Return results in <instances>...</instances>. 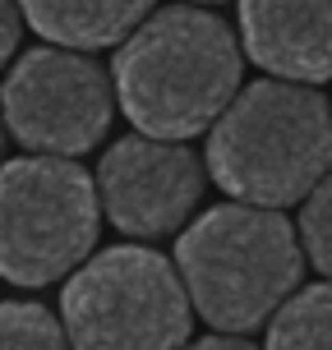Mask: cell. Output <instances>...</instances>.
Listing matches in <instances>:
<instances>
[{"mask_svg":"<svg viewBox=\"0 0 332 350\" xmlns=\"http://www.w3.org/2000/svg\"><path fill=\"white\" fill-rule=\"evenodd\" d=\"M5 350H74L65 323L42 304H5Z\"/></svg>","mask_w":332,"mask_h":350,"instance_id":"cell-11","label":"cell"},{"mask_svg":"<svg viewBox=\"0 0 332 350\" xmlns=\"http://www.w3.org/2000/svg\"><path fill=\"white\" fill-rule=\"evenodd\" d=\"M14 28H18V14L14 5H5V55H14Z\"/></svg>","mask_w":332,"mask_h":350,"instance_id":"cell-14","label":"cell"},{"mask_svg":"<svg viewBox=\"0 0 332 350\" xmlns=\"http://www.w3.org/2000/svg\"><path fill=\"white\" fill-rule=\"evenodd\" d=\"M190 350H254V346L235 341V336H203V341H194Z\"/></svg>","mask_w":332,"mask_h":350,"instance_id":"cell-13","label":"cell"},{"mask_svg":"<svg viewBox=\"0 0 332 350\" xmlns=\"http://www.w3.org/2000/svg\"><path fill=\"white\" fill-rule=\"evenodd\" d=\"M97 193L125 235H171L203 193V166L190 148L162 139H120L97 166Z\"/></svg>","mask_w":332,"mask_h":350,"instance_id":"cell-7","label":"cell"},{"mask_svg":"<svg viewBox=\"0 0 332 350\" xmlns=\"http://www.w3.org/2000/svg\"><path fill=\"white\" fill-rule=\"evenodd\" d=\"M245 51L277 79H332V5H240Z\"/></svg>","mask_w":332,"mask_h":350,"instance_id":"cell-8","label":"cell"},{"mask_svg":"<svg viewBox=\"0 0 332 350\" xmlns=\"http://www.w3.org/2000/svg\"><path fill=\"white\" fill-rule=\"evenodd\" d=\"M175 262L190 304L222 332H249L268 314H277L300 286L305 267L291 221L249 203L203 212L180 235Z\"/></svg>","mask_w":332,"mask_h":350,"instance_id":"cell-3","label":"cell"},{"mask_svg":"<svg viewBox=\"0 0 332 350\" xmlns=\"http://www.w3.org/2000/svg\"><path fill=\"white\" fill-rule=\"evenodd\" d=\"M268 350H332V281L305 286L268 327Z\"/></svg>","mask_w":332,"mask_h":350,"instance_id":"cell-10","label":"cell"},{"mask_svg":"<svg viewBox=\"0 0 332 350\" xmlns=\"http://www.w3.org/2000/svg\"><path fill=\"white\" fill-rule=\"evenodd\" d=\"M300 235H305V254L314 258V267L332 277V175L309 193V203L300 212Z\"/></svg>","mask_w":332,"mask_h":350,"instance_id":"cell-12","label":"cell"},{"mask_svg":"<svg viewBox=\"0 0 332 350\" xmlns=\"http://www.w3.org/2000/svg\"><path fill=\"white\" fill-rule=\"evenodd\" d=\"M5 120L23 148L74 157L102 143L111 124V83L102 65L70 51H28L5 79Z\"/></svg>","mask_w":332,"mask_h":350,"instance_id":"cell-6","label":"cell"},{"mask_svg":"<svg viewBox=\"0 0 332 350\" xmlns=\"http://www.w3.org/2000/svg\"><path fill=\"white\" fill-rule=\"evenodd\" d=\"M240 88V46L208 10H162L116 55L125 116L148 139L175 143L227 116Z\"/></svg>","mask_w":332,"mask_h":350,"instance_id":"cell-1","label":"cell"},{"mask_svg":"<svg viewBox=\"0 0 332 350\" xmlns=\"http://www.w3.org/2000/svg\"><path fill=\"white\" fill-rule=\"evenodd\" d=\"M190 291L153 249H106L65 286L60 314L74 350H180L190 336Z\"/></svg>","mask_w":332,"mask_h":350,"instance_id":"cell-4","label":"cell"},{"mask_svg":"<svg viewBox=\"0 0 332 350\" xmlns=\"http://www.w3.org/2000/svg\"><path fill=\"white\" fill-rule=\"evenodd\" d=\"M102 193L65 157H23L0 175V267L14 286H47L88 258Z\"/></svg>","mask_w":332,"mask_h":350,"instance_id":"cell-5","label":"cell"},{"mask_svg":"<svg viewBox=\"0 0 332 350\" xmlns=\"http://www.w3.org/2000/svg\"><path fill=\"white\" fill-rule=\"evenodd\" d=\"M23 14L33 18V28L42 37H51L60 46H111L125 33H139L148 23V5H28Z\"/></svg>","mask_w":332,"mask_h":350,"instance_id":"cell-9","label":"cell"},{"mask_svg":"<svg viewBox=\"0 0 332 350\" xmlns=\"http://www.w3.org/2000/svg\"><path fill=\"white\" fill-rule=\"evenodd\" d=\"M212 180L240 203L286 208L332 175V111L314 88H245L208 139Z\"/></svg>","mask_w":332,"mask_h":350,"instance_id":"cell-2","label":"cell"}]
</instances>
